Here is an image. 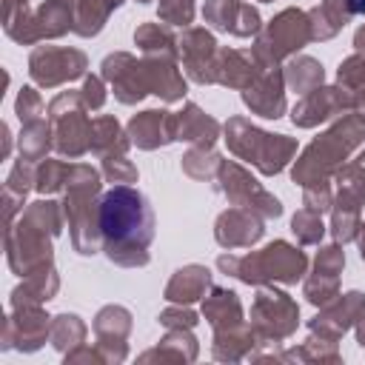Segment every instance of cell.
I'll return each mask as SVG.
<instances>
[{
  "label": "cell",
  "instance_id": "1",
  "mask_svg": "<svg viewBox=\"0 0 365 365\" xmlns=\"http://www.w3.org/2000/svg\"><path fill=\"white\" fill-rule=\"evenodd\" d=\"M100 228L106 251L120 265L148 262V242L154 237V217L148 200L128 185L111 188L100 202Z\"/></svg>",
  "mask_w": 365,
  "mask_h": 365
},
{
  "label": "cell",
  "instance_id": "3",
  "mask_svg": "<svg viewBox=\"0 0 365 365\" xmlns=\"http://www.w3.org/2000/svg\"><path fill=\"white\" fill-rule=\"evenodd\" d=\"M165 111H145L131 120V134L143 148H154L157 143H168L171 137V120L163 117Z\"/></svg>",
  "mask_w": 365,
  "mask_h": 365
},
{
  "label": "cell",
  "instance_id": "4",
  "mask_svg": "<svg viewBox=\"0 0 365 365\" xmlns=\"http://www.w3.org/2000/svg\"><path fill=\"white\" fill-rule=\"evenodd\" d=\"M294 234H299L305 242H317V240L322 237V222H319L314 214L302 211V214L294 217Z\"/></svg>",
  "mask_w": 365,
  "mask_h": 365
},
{
  "label": "cell",
  "instance_id": "2",
  "mask_svg": "<svg viewBox=\"0 0 365 365\" xmlns=\"http://www.w3.org/2000/svg\"><path fill=\"white\" fill-rule=\"evenodd\" d=\"M305 23H302V14L299 11H285L282 17H277L274 20V26H271V31H268V43H274L277 48H274V57H279V54H285V51H291L294 46L299 48V43H305ZM265 43V46H268Z\"/></svg>",
  "mask_w": 365,
  "mask_h": 365
},
{
  "label": "cell",
  "instance_id": "5",
  "mask_svg": "<svg viewBox=\"0 0 365 365\" xmlns=\"http://www.w3.org/2000/svg\"><path fill=\"white\" fill-rule=\"evenodd\" d=\"M83 91H86V100H88L91 106H100V103H103V86H100V80L88 77L86 86H83Z\"/></svg>",
  "mask_w": 365,
  "mask_h": 365
}]
</instances>
